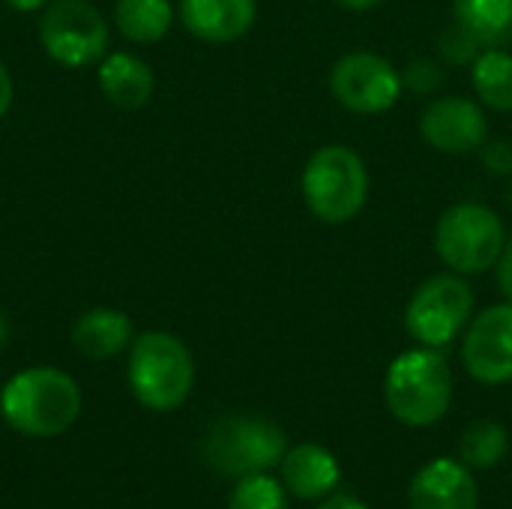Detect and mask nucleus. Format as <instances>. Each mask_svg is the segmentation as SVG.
<instances>
[{
    "mask_svg": "<svg viewBox=\"0 0 512 509\" xmlns=\"http://www.w3.org/2000/svg\"><path fill=\"white\" fill-rule=\"evenodd\" d=\"M3 420L30 438L63 435L81 414V390L60 369H24L0 390Z\"/></svg>",
    "mask_w": 512,
    "mask_h": 509,
    "instance_id": "1",
    "label": "nucleus"
},
{
    "mask_svg": "<svg viewBox=\"0 0 512 509\" xmlns=\"http://www.w3.org/2000/svg\"><path fill=\"white\" fill-rule=\"evenodd\" d=\"M390 414L405 426L438 423L453 402V372L438 348H414L399 354L384 378Z\"/></svg>",
    "mask_w": 512,
    "mask_h": 509,
    "instance_id": "2",
    "label": "nucleus"
},
{
    "mask_svg": "<svg viewBox=\"0 0 512 509\" xmlns=\"http://www.w3.org/2000/svg\"><path fill=\"white\" fill-rule=\"evenodd\" d=\"M300 192L315 219L327 225L351 222L369 198V171L363 156L345 144L318 147L303 165Z\"/></svg>",
    "mask_w": 512,
    "mask_h": 509,
    "instance_id": "3",
    "label": "nucleus"
},
{
    "mask_svg": "<svg viewBox=\"0 0 512 509\" xmlns=\"http://www.w3.org/2000/svg\"><path fill=\"white\" fill-rule=\"evenodd\" d=\"M195 384V363L189 348L162 330L141 333L129 354L132 396L150 411L180 408Z\"/></svg>",
    "mask_w": 512,
    "mask_h": 509,
    "instance_id": "4",
    "label": "nucleus"
},
{
    "mask_svg": "<svg viewBox=\"0 0 512 509\" xmlns=\"http://www.w3.org/2000/svg\"><path fill=\"white\" fill-rule=\"evenodd\" d=\"M504 243V219L480 201L447 207L435 225V252L459 276H480L492 270L504 252Z\"/></svg>",
    "mask_w": 512,
    "mask_h": 509,
    "instance_id": "5",
    "label": "nucleus"
},
{
    "mask_svg": "<svg viewBox=\"0 0 512 509\" xmlns=\"http://www.w3.org/2000/svg\"><path fill=\"white\" fill-rule=\"evenodd\" d=\"M288 453L285 432L264 417L219 420L204 444L207 462L228 477H249L279 465Z\"/></svg>",
    "mask_w": 512,
    "mask_h": 509,
    "instance_id": "6",
    "label": "nucleus"
},
{
    "mask_svg": "<svg viewBox=\"0 0 512 509\" xmlns=\"http://www.w3.org/2000/svg\"><path fill=\"white\" fill-rule=\"evenodd\" d=\"M474 315V291L459 273L429 276L408 300L405 330L426 348H447Z\"/></svg>",
    "mask_w": 512,
    "mask_h": 509,
    "instance_id": "7",
    "label": "nucleus"
},
{
    "mask_svg": "<svg viewBox=\"0 0 512 509\" xmlns=\"http://www.w3.org/2000/svg\"><path fill=\"white\" fill-rule=\"evenodd\" d=\"M402 72L375 51L342 54L330 69V93L354 114H384L402 96Z\"/></svg>",
    "mask_w": 512,
    "mask_h": 509,
    "instance_id": "8",
    "label": "nucleus"
},
{
    "mask_svg": "<svg viewBox=\"0 0 512 509\" xmlns=\"http://www.w3.org/2000/svg\"><path fill=\"white\" fill-rule=\"evenodd\" d=\"M45 51L63 66H90L108 54V24L87 0H57L39 21Z\"/></svg>",
    "mask_w": 512,
    "mask_h": 509,
    "instance_id": "9",
    "label": "nucleus"
},
{
    "mask_svg": "<svg viewBox=\"0 0 512 509\" xmlns=\"http://www.w3.org/2000/svg\"><path fill=\"white\" fill-rule=\"evenodd\" d=\"M462 363L480 384L512 381V303L483 309L465 333Z\"/></svg>",
    "mask_w": 512,
    "mask_h": 509,
    "instance_id": "10",
    "label": "nucleus"
},
{
    "mask_svg": "<svg viewBox=\"0 0 512 509\" xmlns=\"http://www.w3.org/2000/svg\"><path fill=\"white\" fill-rule=\"evenodd\" d=\"M420 132L429 147L447 156L477 153L489 141V123L483 105L465 96L432 99L420 114Z\"/></svg>",
    "mask_w": 512,
    "mask_h": 509,
    "instance_id": "11",
    "label": "nucleus"
},
{
    "mask_svg": "<svg viewBox=\"0 0 512 509\" xmlns=\"http://www.w3.org/2000/svg\"><path fill=\"white\" fill-rule=\"evenodd\" d=\"M408 501L411 509H477L480 492L462 462L435 459L411 480Z\"/></svg>",
    "mask_w": 512,
    "mask_h": 509,
    "instance_id": "12",
    "label": "nucleus"
},
{
    "mask_svg": "<svg viewBox=\"0 0 512 509\" xmlns=\"http://www.w3.org/2000/svg\"><path fill=\"white\" fill-rule=\"evenodd\" d=\"M255 0H180L183 27L204 42H234L255 24Z\"/></svg>",
    "mask_w": 512,
    "mask_h": 509,
    "instance_id": "13",
    "label": "nucleus"
},
{
    "mask_svg": "<svg viewBox=\"0 0 512 509\" xmlns=\"http://www.w3.org/2000/svg\"><path fill=\"white\" fill-rule=\"evenodd\" d=\"M282 483L300 501H318L339 486V462L318 444H300L282 459Z\"/></svg>",
    "mask_w": 512,
    "mask_h": 509,
    "instance_id": "14",
    "label": "nucleus"
},
{
    "mask_svg": "<svg viewBox=\"0 0 512 509\" xmlns=\"http://www.w3.org/2000/svg\"><path fill=\"white\" fill-rule=\"evenodd\" d=\"M153 69L126 51H114L102 57L99 66V87L105 99L117 108H141L153 96Z\"/></svg>",
    "mask_w": 512,
    "mask_h": 509,
    "instance_id": "15",
    "label": "nucleus"
},
{
    "mask_svg": "<svg viewBox=\"0 0 512 509\" xmlns=\"http://www.w3.org/2000/svg\"><path fill=\"white\" fill-rule=\"evenodd\" d=\"M132 339V321L117 309H90L72 327V345L87 360H111Z\"/></svg>",
    "mask_w": 512,
    "mask_h": 509,
    "instance_id": "16",
    "label": "nucleus"
},
{
    "mask_svg": "<svg viewBox=\"0 0 512 509\" xmlns=\"http://www.w3.org/2000/svg\"><path fill=\"white\" fill-rule=\"evenodd\" d=\"M453 24L480 48H498L512 39V0H453Z\"/></svg>",
    "mask_w": 512,
    "mask_h": 509,
    "instance_id": "17",
    "label": "nucleus"
},
{
    "mask_svg": "<svg viewBox=\"0 0 512 509\" xmlns=\"http://www.w3.org/2000/svg\"><path fill=\"white\" fill-rule=\"evenodd\" d=\"M477 99L492 111H512V54L504 48H486L474 57L471 69Z\"/></svg>",
    "mask_w": 512,
    "mask_h": 509,
    "instance_id": "18",
    "label": "nucleus"
},
{
    "mask_svg": "<svg viewBox=\"0 0 512 509\" xmlns=\"http://www.w3.org/2000/svg\"><path fill=\"white\" fill-rule=\"evenodd\" d=\"M117 27L132 42H159L174 21L171 0H120L114 9Z\"/></svg>",
    "mask_w": 512,
    "mask_h": 509,
    "instance_id": "19",
    "label": "nucleus"
},
{
    "mask_svg": "<svg viewBox=\"0 0 512 509\" xmlns=\"http://www.w3.org/2000/svg\"><path fill=\"white\" fill-rule=\"evenodd\" d=\"M510 450V435L495 420H474L459 435V456L468 468H495Z\"/></svg>",
    "mask_w": 512,
    "mask_h": 509,
    "instance_id": "20",
    "label": "nucleus"
},
{
    "mask_svg": "<svg viewBox=\"0 0 512 509\" xmlns=\"http://www.w3.org/2000/svg\"><path fill=\"white\" fill-rule=\"evenodd\" d=\"M228 509H291L285 489L267 474L240 477L237 489L228 498Z\"/></svg>",
    "mask_w": 512,
    "mask_h": 509,
    "instance_id": "21",
    "label": "nucleus"
},
{
    "mask_svg": "<svg viewBox=\"0 0 512 509\" xmlns=\"http://www.w3.org/2000/svg\"><path fill=\"white\" fill-rule=\"evenodd\" d=\"M441 84H444V72L435 60L417 57L402 69V87L417 96H432Z\"/></svg>",
    "mask_w": 512,
    "mask_h": 509,
    "instance_id": "22",
    "label": "nucleus"
},
{
    "mask_svg": "<svg viewBox=\"0 0 512 509\" xmlns=\"http://www.w3.org/2000/svg\"><path fill=\"white\" fill-rule=\"evenodd\" d=\"M438 48H441V57L450 63H474V57L480 54V45L465 30H459L456 24L450 30H444Z\"/></svg>",
    "mask_w": 512,
    "mask_h": 509,
    "instance_id": "23",
    "label": "nucleus"
},
{
    "mask_svg": "<svg viewBox=\"0 0 512 509\" xmlns=\"http://www.w3.org/2000/svg\"><path fill=\"white\" fill-rule=\"evenodd\" d=\"M477 153L492 174H498V177L512 174V147L507 141H486Z\"/></svg>",
    "mask_w": 512,
    "mask_h": 509,
    "instance_id": "24",
    "label": "nucleus"
},
{
    "mask_svg": "<svg viewBox=\"0 0 512 509\" xmlns=\"http://www.w3.org/2000/svg\"><path fill=\"white\" fill-rule=\"evenodd\" d=\"M495 270H498V288H501V294L512 303V237H507L504 252H501Z\"/></svg>",
    "mask_w": 512,
    "mask_h": 509,
    "instance_id": "25",
    "label": "nucleus"
},
{
    "mask_svg": "<svg viewBox=\"0 0 512 509\" xmlns=\"http://www.w3.org/2000/svg\"><path fill=\"white\" fill-rule=\"evenodd\" d=\"M318 509H369L363 501H357L354 495H333V498H327L324 504Z\"/></svg>",
    "mask_w": 512,
    "mask_h": 509,
    "instance_id": "26",
    "label": "nucleus"
},
{
    "mask_svg": "<svg viewBox=\"0 0 512 509\" xmlns=\"http://www.w3.org/2000/svg\"><path fill=\"white\" fill-rule=\"evenodd\" d=\"M9 105H12V78H9L6 66L0 63V117L9 111Z\"/></svg>",
    "mask_w": 512,
    "mask_h": 509,
    "instance_id": "27",
    "label": "nucleus"
},
{
    "mask_svg": "<svg viewBox=\"0 0 512 509\" xmlns=\"http://www.w3.org/2000/svg\"><path fill=\"white\" fill-rule=\"evenodd\" d=\"M342 9H348V12H369V9H375V6H381L384 0H336Z\"/></svg>",
    "mask_w": 512,
    "mask_h": 509,
    "instance_id": "28",
    "label": "nucleus"
},
{
    "mask_svg": "<svg viewBox=\"0 0 512 509\" xmlns=\"http://www.w3.org/2000/svg\"><path fill=\"white\" fill-rule=\"evenodd\" d=\"M6 3L18 12H33V9H42L48 0H6Z\"/></svg>",
    "mask_w": 512,
    "mask_h": 509,
    "instance_id": "29",
    "label": "nucleus"
},
{
    "mask_svg": "<svg viewBox=\"0 0 512 509\" xmlns=\"http://www.w3.org/2000/svg\"><path fill=\"white\" fill-rule=\"evenodd\" d=\"M6 339H9V324H6V318H3V312H0V348L6 345Z\"/></svg>",
    "mask_w": 512,
    "mask_h": 509,
    "instance_id": "30",
    "label": "nucleus"
},
{
    "mask_svg": "<svg viewBox=\"0 0 512 509\" xmlns=\"http://www.w3.org/2000/svg\"><path fill=\"white\" fill-rule=\"evenodd\" d=\"M510 207H512V186H510Z\"/></svg>",
    "mask_w": 512,
    "mask_h": 509,
    "instance_id": "31",
    "label": "nucleus"
}]
</instances>
